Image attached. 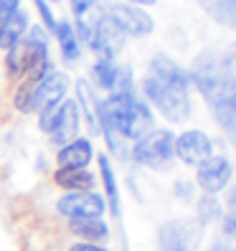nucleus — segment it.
Returning <instances> with one entry per match:
<instances>
[{
	"instance_id": "1",
	"label": "nucleus",
	"mask_w": 236,
	"mask_h": 251,
	"mask_svg": "<svg viewBox=\"0 0 236 251\" xmlns=\"http://www.w3.org/2000/svg\"><path fill=\"white\" fill-rule=\"evenodd\" d=\"M193 81L209 101L216 122L236 147V76L229 64L213 53H203L193 64Z\"/></svg>"
},
{
	"instance_id": "2",
	"label": "nucleus",
	"mask_w": 236,
	"mask_h": 251,
	"mask_svg": "<svg viewBox=\"0 0 236 251\" xmlns=\"http://www.w3.org/2000/svg\"><path fill=\"white\" fill-rule=\"evenodd\" d=\"M142 89L170 122H183L188 117V112H190L188 76L170 58H165V56L153 58L150 71H147V76L142 81Z\"/></svg>"
},
{
	"instance_id": "3",
	"label": "nucleus",
	"mask_w": 236,
	"mask_h": 251,
	"mask_svg": "<svg viewBox=\"0 0 236 251\" xmlns=\"http://www.w3.org/2000/svg\"><path fill=\"white\" fill-rule=\"evenodd\" d=\"M135 160L140 165L147 168H165L168 162L175 155V137L170 135L168 129H155V132H147L145 137L137 140L135 150H132Z\"/></svg>"
},
{
	"instance_id": "4",
	"label": "nucleus",
	"mask_w": 236,
	"mask_h": 251,
	"mask_svg": "<svg viewBox=\"0 0 236 251\" xmlns=\"http://www.w3.org/2000/svg\"><path fill=\"white\" fill-rule=\"evenodd\" d=\"M125 28L117 23L112 16H102L97 25H92V36H89V46L102 56V58H112L114 53H120L125 46Z\"/></svg>"
},
{
	"instance_id": "5",
	"label": "nucleus",
	"mask_w": 236,
	"mask_h": 251,
	"mask_svg": "<svg viewBox=\"0 0 236 251\" xmlns=\"http://www.w3.org/2000/svg\"><path fill=\"white\" fill-rule=\"evenodd\" d=\"M201 241V226L190 221H170L160 228V249L163 251H196Z\"/></svg>"
},
{
	"instance_id": "6",
	"label": "nucleus",
	"mask_w": 236,
	"mask_h": 251,
	"mask_svg": "<svg viewBox=\"0 0 236 251\" xmlns=\"http://www.w3.org/2000/svg\"><path fill=\"white\" fill-rule=\"evenodd\" d=\"M58 213L69 218H99L105 213V201L89 190H74L58 201Z\"/></svg>"
},
{
	"instance_id": "7",
	"label": "nucleus",
	"mask_w": 236,
	"mask_h": 251,
	"mask_svg": "<svg viewBox=\"0 0 236 251\" xmlns=\"http://www.w3.org/2000/svg\"><path fill=\"white\" fill-rule=\"evenodd\" d=\"M198 185L206 193H218L221 188H226V183L231 180V165L226 157H206L198 165Z\"/></svg>"
},
{
	"instance_id": "8",
	"label": "nucleus",
	"mask_w": 236,
	"mask_h": 251,
	"mask_svg": "<svg viewBox=\"0 0 236 251\" xmlns=\"http://www.w3.org/2000/svg\"><path fill=\"white\" fill-rule=\"evenodd\" d=\"M175 155L188 165H201L206 157H211V140L198 129L183 132V135L175 140Z\"/></svg>"
},
{
	"instance_id": "9",
	"label": "nucleus",
	"mask_w": 236,
	"mask_h": 251,
	"mask_svg": "<svg viewBox=\"0 0 236 251\" xmlns=\"http://www.w3.org/2000/svg\"><path fill=\"white\" fill-rule=\"evenodd\" d=\"M109 16L125 28V33L130 36H147L155 28L153 18L147 16L145 10H140L137 5H130V3H117L112 5V13Z\"/></svg>"
},
{
	"instance_id": "10",
	"label": "nucleus",
	"mask_w": 236,
	"mask_h": 251,
	"mask_svg": "<svg viewBox=\"0 0 236 251\" xmlns=\"http://www.w3.org/2000/svg\"><path fill=\"white\" fill-rule=\"evenodd\" d=\"M77 129H79V109H77V104H74V101H64V104H58V112H56L53 122L49 127L51 142L69 145L74 137H77Z\"/></svg>"
},
{
	"instance_id": "11",
	"label": "nucleus",
	"mask_w": 236,
	"mask_h": 251,
	"mask_svg": "<svg viewBox=\"0 0 236 251\" xmlns=\"http://www.w3.org/2000/svg\"><path fill=\"white\" fill-rule=\"evenodd\" d=\"M66 86H69V79L58 71H49L46 76L38 81V89H36V112H43V109H51V107H58L61 99L66 94Z\"/></svg>"
},
{
	"instance_id": "12",
	"label": "nucleus",
	"mask_w": 236,
	"mask_h": 251,
	"mask_svg": "<svg viewBox=\"0 0 236 251\" xmlns=\"http://www.w3.org/2000/svg\"><path fill=\"white\" fill-rule=\"evenodd\" d=\"M26 28H28V18L21 10H13L10 16H5L3 23H0V49H5V51L13 49L23 38Z\"/></svg>"
},
{
	"instance_id": "13",
	"label": "nucleus",
	"mask_w": 236,
	"mask_h": 251,
	"mask_svg": "<svg viewBox=\"0 0 236 251\" xmlns=\"http://www.w3.org/2000/svg\"><path fill=\"white\" fill-rule=\"evenodd\" d=\"M92 160V145L86 140H74L64 145V150L58 152V165L61 168H86Z\"/></svg>"
},
{
	"instance_id": "14",
	"label": "nucleus",
	"mask_w": 236,
	"mask_h": 251,
	"mask_svg": "<svg viewBox=\"0 0 236 251\" xmlns=\"http://www.w3.org/2000/svg\"><path fill=\"white\" fill-rule=\"evenodd\" d=\"M56 183L69 190H89L94 185V178L84 168H61L56 173Z\"/></svg>"
},
{
	"instance_id": "15",
	"label": "nucleus",
	"mask_w": 236,
	"mask_h": 251,
	"mask_svg": "<svg viewBox=\"0 0 236 251\" xmlns=\"http://www.w3.org/2000/svg\"><path fill=\"white\" fill-rule=\"evenodd\" d=\"M201 5L218 23L236 28V0H201Z\"/></svg>"
},
{
	"instance_id": "16",
	"label": "nucleus",
	"mask_w": 236,
	"mask_h": 251,
	"mask_svg": "<svg viewBox=\"0 0 236 251\" xmlns=\"http://www.w3.org/2000/svg\"><path fill=\"white\" fill-rule=\"evenodd\" d=\"M71 231L77 236H81V239H89V241H99L107 236V226L99 218H74Z\"/></svg>"
},
{
	"instance_id": "17",
	"label": "nucleus",
	"mask_w": 236,
	"mask_h": 251,
	"mask_svg": "<svg viewBox=\"0 0 236 251\" xmlns=\"http://www.w3.org/2000/svg\"><path fill=\"white\" fill-rule=\"evenodd\" d=\"M56 38L61 43V51H64V58L66 61H77L79 58V43H77V33H74V28L69 25V21L64 23H56Z\"/></svg>"
},
{
	"instance_id": "18",
	"label": "nucleus",
	"mask_w": 236,
	"mask_h": 251,
	"mask_svg": "<svg viewBox=\"0 0 236 251\" xmlns=\"http://www.w3.org/2000/svg\"><path fill=\"white\" fill-rule=\"evenodd\" d=\"M99 170H102V180H105L107 196H109V208H112V213L117 216V213H120V193H117V183H114L112 165H109V160H107L105 155L99 157Z\"/></svg>"
},
{
	"instance_id": "19",
	"label": "nucleus",
	"mask_w": 236,
	"mask_h": 251,
	"mask_svg": "<svg viewBox=\"0 0 236 251\" xmlns=\"http://www.w3.org/2000/svg\"><path fill=\"white\" fill-rule=\"evenodd\" d=\"M94 79L99 81V86L112 89L114 79H117V66L112 64V58H102V61L94 64Z\"/></svg>"
},
{
	"instance_id": "20",
	"label": "nucleus",
	"mask_w": 236,
	"mask_h": 251,
	"mask_svg": "<svg viewBox=\"0 0 236 251\" xmlns=\"http://www.w3.org/2000/svg\"><path fill=\"white\" fill-rule=\"evenodd\" d=\"M77 89H79V99H81V104H84V114H86V120H89L92 132H99L97 109H94V101H92V94H89V86H86V81H79Z\"/></svg>"
},
{
	"instance_id": "21",
	"label": "nucleus",
	"mask_w": 236,
	"mask_h": 251,
	"mask_svg": "<svg viewBox=\"0 0 236 251\" xmlns=\"http://www.w3.org/2000/svg\"><path fill=\"white\" fill-rule=\"evenodd\" d=\"M198 211H201V221H209V218H213L218 213V203L213 198H203L201 205H198Z\"/></svg>"
},
{
	"instance_id": "22",
	"label": "nucleus",
	"mask_w": 236,
	"mask_h": 251,
	"mask_svg": "<svg viewBox=\"0 0 236 251\" xmlns=\"http://www.w3.org/2000/svg\"><path fill=\"white\" fill-rule=\"evenodd\" d=\"M36 5H38V10H41V18H43V23L49 25V31H56V21H53V16H51L49 5L43 3V0H36Z\"/></svg>"
},
{
	"instance_id": "23",
	"label": "nucleus",
	"mask_w": 236,
	"mask_h": 251,
	"mask_svg": "<svg viewBox=\"0 0 236 251\" xmlns=\"http://www.w3.org/2000/svg\"><path fill=\"white\" fill-rule=\"evenodd\" d=\"M224 231H226V236H231V239H236V208L224 218Z\"/></svg>"
},
{
	"instance_id": "24",
	"label": "nucleus",
	"mask_w": 236,
	"mask_h": 251,
	"mask_svg": "<svg viewBox=\"0 0 236 251\" xmlns=\"http://www.w3.org/2000/svg\"><path fill=\"white\" fill-rule=\"evenodd\" d=\"M71 8L77 13V18H84V13L92 8V0H71Z\"/></svg>"
},
{
	"instance_id": "25",
	"label": "nucleus",
	"mask_w": 236,
	"mask_h": 251,
	"mask_svg": "<svg viewBox=\"0 0 236 251\" xmlns=\"http://www.w3.org/2000/svg\"><path fill=\"white\" fill-rule=\"evenodd\" d=\"M18 3L21 0H0V18H5L13 10H18Z\"/></svg>"
},
{
	"instance_id": "26",
	"label": "nucleus",
	"mask_w": 236,
	"mask_h": 251,
	"mask_svg": "<svg viewBox=\"0 0 236 251\" xmlns=\"http://www.w3.org/2000/svg\"><path fill=\"white\" fill-rule=\"evenodd\" d=\"M69 251H105L102 246H94V244H74Z\"/></svg>"
},
{
	"instance_id": "27",
	"label": "nucleus",
	"mask_w": 236,
	"mask_h": 251,
	"mask_svg": "<svg viewBox=\"0 0 236 251\" xmlns=\"http://www.w3.org/2000/svg\"><path fill=\"white\" fill-rule=\"evenodd\" d=\"M127 3H135V5H153L157 0H127Z\"/></svg>"
},
{
	"instance_id": "28",
	"label": "nucleus",
	"mask_w": 236,
	"mask_h": 251,
	"mask_svg": "<svg viewBox=\"0 0 236 251\" xmlns=\"http://www.w3.org/2000/svg\"><path fill=\"white\" fill-rule=\"evenodd\" d=\"M229 203H231V205H234V208H236V188L231 190V196H229Z\"/></svg>"
},
{
	"instance_id": "29",
	"label": "nucleus",
	"mask_w": 236,
	"mask_h": 251,
	"mask_svg": "<svg viewBox=\"0 0 236 251\" xmlns=\"http://www.w3.org/2000/svg\"><path fill=\"white\" fill-rule=\"evenodd\" d=\"M211 251H231V249H226V246H213Z\"/></svg>"
},
{
	"instance_id": "30",
	"label": "nucleus",
	"mask_w": 236,
	"mask_h": 251,
	"mask_svg": "<svg viewBox=\"0 0 236 251\" xmlns=\"http://www.w3.org/2000/svg\"><path fill=\"white\" fill-rule=\"evenodd\" d=\"M0 23H3V18H0Z\"/></svg>"
}]
</instances>
